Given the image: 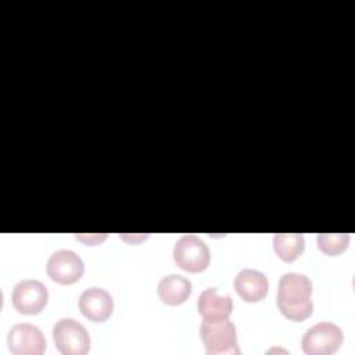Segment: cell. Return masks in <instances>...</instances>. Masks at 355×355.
<instances>
[{
  "label": "cell",
  "instance_id": "cell-1",
  "mask_svg": "<svg viewBox=\"0 0 355 355\" xmlns=\"http://www.w3.org/2000/svg\"><path fill=\"white\" fill-rule=\"evenodd\" d=\"M311 295V280L302 273L288 272L279 280L276 304L287 319L301 322L312 315L313 304Z\"/></svg>",
  "mask_w": 355,
  "mask_h": 355
},
{
  "label": "cell",
  "instance_id": "cell-2",
  "mask_svg": "<svg viewBox=\"0 0 355 355\" xmlns=\"http://www.w3.org/2000/svg\"><path fill=\"white\" fill-rule=\"evenodd\" d=\"M200 337L208 355H239L236 327L229 319L202 320Z\"/></svg>",
  "mask_w": 355,
  "mask_h": 355
},
{
  "label": "cell",
  "instance_id": "cell-3",
  "mask_svg": "<svg viewBox=\"0 0 355 355\" xmlns=\"http://www.w3.org/2000/svg\"><path fill=\"white\" fill-rule=\"evenodd\" d=\"M53 340L64 355H85L90 348L86 327L72 318H62L53 327Z\"/></svg>",
  "mask_w": 355,
  "mask_h": 355
},
{
  "label": "cell",
  "instance_id": "cell-4",
  "mask_svg": "<svg viewBox=\"0 0 355 355\" xmlns=\"http://www.w3.org/2000/svg\"><path fill=\"white\" fill-rule=\"evenodd\" d=\"M176 265L190 273H198L209 265V250L204 240L196 234H183L173 247Z\"/></svg>",
  "mask_w": 355,
  "mask_h": 355
},
{
  "label": "cell",
  "instance_id": "cell-5",
  "mask_svg": "<svg viewBox=\"0 0 355 355\" xmlns=\"http://www.w3.org/2000/svg\"><path fill=\"white\" fill-rule=\"evenodd\" d=\"M343 344L341 329L331 322H320L309 327L301 340L302 351L308 355H329Z\"/></svg>",
  "mask_w": 355,
  "mask_h": 355
},
{
  "label": "cell",
  "instance_id": "cell-6",
  "mask_svg": "<svg viewBox=\"0 0 355 355\" xmlns=\"http://www.w3.org/2000/svg\"><path fill=\"white\" fill-rule=\"evenodd\" d=\"M47 287L35 279H25L18 282L12 290V305L24 315H36L47 304Z\"/></svg>",
  "mask_w": 355,
  "mask_h": 355
},
{
  "label": "cell",
  "instance_id": "cell-7",
  "mask_svg": "<svg viewBox=\"0 0 355 355\" xmlns=\"http://www.w3.org/2000/svg\"><path fill=\"white\" fill-rule=\"evenodd\" d=\"M85 272L83 261L71 250H57L47 261V275L60 284L78 282Z\"/></svg>",
  "mask_w": 355,
  "mask_h": 355
},
{
  "label": "cell",
  "instance_id": "cell-8",
  "mask_svg": "<svg viewBox=\"0 0 355 355\" xmlns=\"http://www.w3.org/2000/svg\"><path fill=\"white\" fill-rule=\"evenodd\" d=\"M7 344L14 355H42L46 349L43 333L29 323L12 326L7 334Z\"/></svg>",
  "mask_w": 355,
  "mask_h": 355
},
{
  "label": "cell",
  "instance_id": "cell-9",
  "mask_svg": "<svg viewBox=\"0 0 355 355\" xmlns=\"http://www.w3.org/2000/svg\"><path fill=\"white\" fill-rule=\"evenodd\" d=\"M197 309L202 320H222L229 319L233 311V302L227 293L218 287H208L200 294Z\"/></svg>",
  "mask_w": 355,
  "mask_h": 355
},
{
  "label": "cell",
  "instance_id": "cell-10",
  "mask_svg": "<svg viewBox=\"0 0 355 355\" xmlns=\"http://www.w3.org/2000/svg\"><path fill=\"white\" fill-rule=\"evenodd\" d=\"M79 309L92 322L107 320L114 309V301L108 291L100 287L86 288L79 297Z\"/></svg>",
  "mask_w": 355,
  "mask_h": 355
},
{
  "label": "cell",
  "instance_id": "cell-11",
  "mask_svg": "<svg viewBox=\"0 0 355 355\" xmlns=\"http://www.w3.org/2000/svg\"><path fill=\"white\" fill-rule=\"evenodd\" d=\"M234 288L244 301L257 302L266 297L269 282L262 272L245 268L234 277Z\"/></svg>",
  "mask_w": 355,
  "mask_h": 355
},
{
  "label": "cell",
  "instance_id": "cell-12",
  "mask_svg": "<svg viewBox=\"0 0 355 355\" xmlns=\"http://www.w3.org/2000/svg\"><path fill=\"white\" fill-rule=\"evenodd\" d=\"M157 293L166 305H180L191 294V283L182 275H168L158 283Z\"/></svg>",
  "mask_w": 355,
  "mask_h": 355
},
{
  "label": "cell",
  "instance_id": "cell-13",
  "mask_svg": "<svg viewBox=\"0 0 355 355\" xmlns=\"http://www.w3.org/2000/svg\"><path fill=\"white\" fill-rule=\"evenodd\" d=\"M304 248L305 240L300 233H276L273 236V250L284 262L295 261Z\"/></svg>",
  "mask_w": 355,
  "mask_h": 355
},
{
  "label": "cell",
  "instance_id": "cell-14",
  "mask_svg": "<svg viewBox=\"0 0 355 355\" xmlns=\"http://www.w3.org/2000/svg\"><path fill=\"white\" fill-rule=\"evenodd\" d=\"M349 244L348 233H319L318 247L326 255H338L347 250Z\"/></svg>",
  "mask_w": 355,
  "mask_h": 355
},
{
  "label": "cell",
  "instance_id": "cell-15",
  "mask_svg": "<svg viewBox=\"0 0 355 355\" xmlns=\"http://www.w3.org/2000/svg\"><path fill=\"white\" fill-rule=\"evenodd\" d=\"M75 237L79 239V240H82V241L86 243V244H97L98 241H103L107 236H105V234H101V236H98V234H93V236H80V234H76Z\"/></svg>",
  "mask_w": 355,
  "mask_h": 355
}]
</instances>
